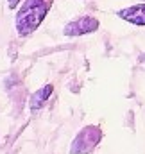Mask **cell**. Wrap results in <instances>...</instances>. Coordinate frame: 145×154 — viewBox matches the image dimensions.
Instances as JSON below:
<instances>
[{"instance_id": "1", "label": "cell", "mask_w": 145, "mask_h": 154, "mask_svg": "<svg viewBox=\"0 0 145 154\" xmlns=\"http://www.w3.org/2000/svg\"><path fill=\"white\" fill-rule=\"evenodd\" d=\"M48 11V5L45 0H25L22 9L16 14V29L20 36H29L34 32L39 23L43 22L45 14Z\"/></svg>"}, {"instance_id": "2", "label": "cell", "mask_w": 145, "mask_h": 154, "mask_svg": "<svg viewBox=\"0 0 145 154\" xmlns=\"http://www.w3.org/2000/svg\"><path fill=\"white\" fill-rule=\"evenodd\" d=\"M100 138H102V133H100V129L97 127V125H88V127H84L79 134H77V138L73 140L72 143V154H86L90 152V151H93L95 147H97V143L100 142Z\"/></svg>"}, {"instance_id": "3", "label": "cell", "mask_w": 145, "mask_h": 154, "mask_svg": "<svg viewBox=\"0 0 145 154\" xmlns=\"http://www.w3.org/2000/svg\"><path fill=\"white\" fill-rule=\"evenodd\" d=\"M99 29V20H95L93 16H82L70 22L65 27V34L66 36H81V34H88Z\"/></svg>"}, {"instance_id": "4", "label": "cell", "mask_w": 145, "mask_h": 154, "mask_svg": "<svg viewBox=\"0 0 145 154\" xmlns=\"http://www.w3.org/2000/svg\"><path fill=\"white\" fill-rule=\"evenodd\" d=\"M116 14H118L122 20L129 22V23H134V25H145V4H136V5H131V7L120 9Z\"/></svg>"}, {"instance_id": "5", "label": "cell", "mask_w": 145, "mask_h": 154, "mask_svg": "<svg viewBox=\"0 0 145 154\" xmlns=\"http://www.w3.org/2000/svg\"><path fill=\"white\" fill-rule=\"evenodd\" d=\"M52 90H54V86H52V84H47V86H43L41 90H38L36 93L32 95V99H31V109H32V111L38 109V108L52 95Z\"/></svg>"}, {"instance_id": "6", "label": "cell", "mask_w": 145, "mask_h": 154, "mask_svg": "<svg viewBox=\"0 0 145 154\" xmlns=\"http://www.w3.org/2000/svg\"><path fill=\"white\" fill-rule=\"evenodd\" d=\"M16 2L18 0H9V7H16Z\"/></svg>"}]
</instances>
